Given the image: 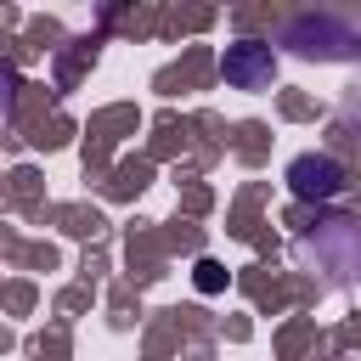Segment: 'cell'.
I'll use <instances>...</instances> for the list:
<instances>
[{
  "mask_svg": "<svg viewBox=\"0 0 361 361\" xmlns=\"http://www.w3.org/2000/svg\"><path fill=\"white\" fill-rule=\"evenodd\" d=\"M288 180H293L299 197H333V192L344 186V169H338L333 158H293V164H288Z\"/></svg>",
  "mask_w": 361,
  "mask_h": 361,
  "instance_id": "cell-1",
  "label": "cell"
},
{
  "mask_svg": "<svg viewBox=\"0 0 361 361\" xmlns=\"http://www.w3.org/2000/svg\"><path fill=\"white\" fill-rule=\"evenodd\" d=\"M265 73H271V56H265V45L243 39V45H231V51H226V79H231V85H259Z\"/></svg>",
  "mask_w": 361,
  "mask_h": 361,
  "instance_id": "cell-2",
  "label": "cell"
}]
</instances>
